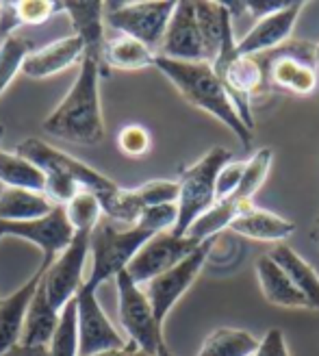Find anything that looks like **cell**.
<instances>
[{
	"instance_id": "cell-1",
	"label": "cell",
	"mask_w": 319,
	"mask_h": 356,
	"mask_svg": "<svg viewBox=\"0 0 319 356\" xmlns=\"http://www.w3.org/2000/svg\"><path fill=\"white\" fill-rule=\"evenodd\" d=\"M233 20L226 3H176L156 55L174 61L213 63L220 55L226 24Z\"/></svg>"
},
{
	"instance_id": "cell-2",
	"label": "cell",
	"mask_w": 319,
	"mask_h": 356,
	"mask_svg": "<svg viewBox=\"0 0 319 356\" xmlns=\"http://www.w3.org/2000/svg\"><path fill=\"white\" fill-rule=\"evenodd\" d=\"M100 76V63L90 57H83L79 67V79L42 124L46 135L72 141V144L81 146L100 144L104 139Z\"/></svg>"
},
{
	"instance_id": "cell-3",
	"label": "cell",
	"mask_w": 319,
	"mask_h": 356,
	"mask_svg": "<svg viewBox=\"0 0 319 356\" xmlns=\"http://www.w3.org/2000/svg\"><path fill=\"white\" fill-rule=\"evenodd\" d=\"M154 67L161 72L179 94L193 104L196 109L218 118L224 127L233 131L241 144L247 148L252 144V131L245 127L237 106L222 85L220 76L215 74L211 63H189V61H174L167 57L154 59Z\"/></svg>"
},
{
	"instance_id": "cell-4",
	"label": "cell",
	"mask_w": 319,
	"mask_h": 356,
	"mask_svg": "<svg viewBox=\"0 0 319 356\" xmlns=\"http://www.w3.org/2000/svg\"><path fill=\"white\" fill-rule=\"evenodd\" d=\"M215 74L220 76L226 92L233 98L241 120L247 129H254V118L250 109V100L254 96H261L268 92V79H265V70L259 61V57H245L237 52V42L233 35V20L224 29L222 48L218 59L211 63Z\"/></svg>"
},
{
	"instance_id": "cell-5",
	"label": "cell",
	"mask_w": 319,
	"mask_h": 356,
	"mask_svg": "<svg viewBox=\"0 0 319 356\" xmlns=\"http://www.w3.org/2000/svg\"><path fill=\"white\" fill-rule=\"evenodd\" d=\"M152 233L141 226H115L113 220L104 218L92 230L90 237V257H92V272L85 282L92 289H98L102 282L115 280L120 272H124L139 252Z\"/></svg>"
},
{
	"instance_id": "cell-6",
	"label": "cell",
	"mask_w": 319,
	"mask_h": 356,
	"mask_svg": "<svg viewBox=\"0 0 319 356\" xmlns=\"http://www.w3.org/2000/svg\"><path fill=\"white\" fill-rule=\"evenodd\" d=\"M233 159L226 148H213L208 150L200 161L185 168L179 176V220L172 233L176 237H185L189 226L196 222L204 211H208L218 202L215 198V181L220 170Z\"/></svg>"
},
{
	"instance_id": "cell-7",
	"label": "cell",
	"mask_w": 319,
	"mask_h": 356,
	"mask_svg": "<svg viewBox=\"0 0 319 356\" xmlns=\"http://www.w3.org/2000/svg\"><path fill=\"white\" fill-rule=\"evenodd\" d=\"M15 152L20 154V156H24V159H28V161H33L40 170H44V168H57V170L65 172L81 189L92 191L96 195L104 216L113 207L117 193L122 189L120 185H115L111 181L109 176L100 174L92 165L79 161V159L69 156L67 152L46 144V141H42L38 137H28V139L20 141V144L15 146Z\"/></svg>"
},
{
	"instance_id": "cell-8",
	"label": "cell",
	"mask_w": 319,
	"mask_h": 356,
	"mask_svg": "<svg viewBox=\"0 0 319 356\" xmlns=\"http://www.w3.org/2000/svg\"><path fill=\"white\" fill-rule=\"evenodd\" d=\"M256 57L265 70L270 89H282L293 96H309L317 89L315 46L306 42H287Z\"/></svg>"
},
{
	"instance_id": "cell-9",
	"label": "cell",
	"mask_w": 319,
	"mask_h": 356,
	"mask_svg": "<svg viewBox=\"0 0 319 356\" xmlns=\"http://www.w3.org/2000/svg\"><path fill=\"white\" fill-rule=\"evenodd\" d=\"M174 9L176 3H172V0H163V3L150 0V3L129 5L115 3L109 7L104 5V20L120 35H129V38L146 44L152 52H158Z\"/></svg>"
},
{
	"instance_id": "cell-10",
	"label": "cell",
	"mask_w": 319,
	"mask_h": 356,
	"mask_svg": "<svg viewBox=\"0 0 319 356\" xmlns=\"http://www.w3.org/2000/svg\"><path fill=\"white\" fill-rule=\"evenodd\" d=\"M117 284V313L120 324L129 332V341L137 343L141 350L156 354L163 341L161 324L154 319L152 305L141 284H137L126 270L115 276Z\"/></svg>"
},
{
	"instance_id": "cell-11",
	"label": "cell",
	"mask_w": 319,
	"mask_h": 356,
	"mask_svg": "<svg viewBox=\"0 0 319 356\" xmlns=\"http://www.w3.org/2000/svg\"><path fill=\"white\" fill-rule=\"evenodd\" d=\"M90 237L92 233L76 230L72 243L46 267L42 282H44L48 302L57 313H61L67 302H72L76 298V293L85 284L83 270H85L87 257H90Z\"/></svg>"
},
{
	"instance_id": "cell-12",
	"label": "cell",
	"mask_w": 319,
	"mask_h": 356,
	"mask_svg": "<svg viewBox=\"0 0 319 356\" xmlns=\"http://www.w3.org/2000/svg\"><path fill=\"white\" fill-rule=\"evenodd\" d=\"M98 289L83 284L76 293V324H79V356H94L100 352H115L126 346V337L115 330L98 302Z\"/></svg>"
},
{
	"instance_id": "cell-13",
	"label": "cell",
	"mask_w": 319,
	"mask_h": 356,
	"mask_svg": "<svg viewBox=\"0 0 319 356\" xmlns=\"http://www.w3.org/2000/svg\"><path fill=\"white\" fill-rule=\"evenodd\" d=\"M208 250H211V241L198 245L187 259L176 263L174 267H170L167 272L158 274L156 278H152L146 284L144 291H146L150 305H152L154 319L161 326H163L167 313L174 309L176 302H179L191 289L193 280H196L198 274L202 272L206 257H208Z\"/></svg>"
},
{
	"instance_id": "cell-14",
	"label": "cell",
	"mask_w": 319,
	"mask_h": 356,
	"mask_svg": "<svg viewBox=\"0 0 319 356\" xmlns=\"http://www.w3.org/2000/svg\"><path fill=\"white\" fill-rule=\"evenodd\" d=\"M198 245L202 243L189 237H176L172 230L156 233L139 248V252L133 257V261L126 267V274L144 287V284H148L158 274L167 272L170 267L187 259Z\"/></svg>"
},
{
	"instance_id": "cell-15",
	"label": "cell",
	"mask_w": 319,
	"mask_h": 356,
	"mask_svg": "<svg viewBox=\"0 0 319 356\" xmlns=\"http://www.w3.org/2000/svg\"><path fill=\"white\" fill-rule=\"evenodd\" d=\"M0 235L35 243L44 259L55 261L74 239V228L67 220L65 207H55L48 216L28 222H0Z\"/></svg>"
},
{
	"instance_id": "cell-16",
	"label": "cell",
	"mask_w": 319,
	"mask_h": 356,
	"mask_svg": "<svg viewBox=\"0 0 319 356\" xmlns=\"http://www.w3.org/2000/svg\"><path fill=\"white\" fill-rule=\"evenodd\" d=\"M302 9H304V3H289L285 9H280L268 17H261V20H256V24L237 42V52L245 57H256V55H265V52L280 48L282 44H287Z\"/></svg>"
},
{
	"instance_id": "cell-17",
	"label": "cell",
	"mask_w": 319,
	"mask_h": 356,
	"mask_svg": "<svg viewBox=\"0 0 319 356\" xmlns=\"http://www.w3.org/2000/svg\"><path fill=\"white\" fill-rule=\"evenodd\" d=\"M52 261L42 259L40 267L35 270V274L22 284V287H17L7 298H0V356H3L5 352H9L11 348L20 346V337H22L28 305H31L35 291H38L46 267Z\"/></svg>"
},
{
	"instance_id": "cell-18",
	"label": "cell",
	"mask_w": 319,
	"mask_h": 356,
	"mask_svg": "<svg viewBox=\"0 0 319 356\" xmlns=\"http://www.w3.org/2000/svg\"><path fill=\"white\" fill-rule=\"evenodd\" d=\"M83 55H85L83 40L79 35H69V38L35 48L22 65V74H26L28 79H48L81 61Z\"/></svg>"
},
{
	"instance_id": "cell-19",
	"label": "cell",
	"mask_w": 319,
	"mask_h": 356,
	"mask_svg": "<svg viewBox=\"0 0 319 356\" xmlns=\"http://www.w3.org/2000/svg\"><path fill=\"white\" fill-rule=\"evenodd\" d=\"M59 11L69 15L74 26V35L83 40L85 55L100 63L104 72V3H59Z\"/></svg>"
},
{
	"instance_id": "cell-20",
	"label": "cell",
	"mask_w": 319,
	"mask_h": 356,
	"mask_svg": "<svg viewBox=\"0 0 319 356\" xmlns=\"http://www.w3.org/2000/svg\"><path fill=\"white\" fill-rule=\"evenodd\" d=\"M230 230H235L237 235H243L254 241H270V243H282L287 237L295 233V224L270 213L265 209H259L256 204L250 207L245 213L233 222Z\"/></svg>"
},
{
	"instance_id": "cell-21",
	"label": "cell",
	"mask_w": 319,
	"mask_h": 356,
	"mask_svg": "<svg viewBox=\"0 0 319 356\" xmlns=\"http://www.w3.org/2000/svg\"><path fill=\"white\" fill-rule=\"evenodd\" d=\"M256 278L261 284V291L270 305L285 309H309L304 296L295 289V284L270 254L256 261Z\"/></svg>"
},
{
	"instance_id": "cell-22",
	"label": "cell",
	"mask_w": 319,
	"mask_h": 356,
	"mask_svg": "<svg viewBox=\"0 0 319 356\" xmlns=\"http://www.w3.org/2000/svg\"><path fill=\"white\" fill-rule=\"evenodd\" d=\"M59 315L61 313H57L55 309H52L50 302H48L44 282H40V287H38V291H35L31 305H28V311H26L24 328H22V337H20V346H26V348H48L52 334H55V330H57Z\"/></svg>"
},
{
	"instance_id": "cell-23",
	"label": "cell",
	"mask_w": 319,
	"mask_h": 356,
	"mask_svg": "<svg viewBox=\"0 0 319 356\" xmlns=\"http://www.w3.org/2000/svg\"><path fill=\"white\" fill-rule=\"evenodd\" d=\"M270 257L280 265V270L289 276V280L295 284V289L304 296L309 309L319 311V274L300 257L291 245L278 243L272 248Z\"/></svg>"
},
{
	"instance_id": "cell-24",
	"label": "cell",
	"mask_w": 319,
	"mask_h": 356,
	"mask_svg": "<svg viewBox=\"0 0 319 356\" xmlns=\"http://www.w3.org/2000/svg\"><path fill=\"white\" fill-rule=\"evenodd\" d=\"M250 207H254V202L247 204V202H239V200H233V198L218 200L215 204H213L208 211H204L202 216L189 226L185 237L198 241V243H206L215 235H220L224 228L233 226V222Z\"/></svg>"
},
{
	"instance_id": "cell-25",
	"label": "cell",
	"mask_w": 319,
	"mask_h": 356,
	"mask_svg": "<svg viewBox=\"0 0 319 356\" xmlns=\"http://www.w3.org/2000/svg\"><path fill=\"white\" fill-rule=\"evenodd\" d=\"M104 70H124V72H137L154 65L156 52H152L146 44H141L129 35H117L104 44Z\"/></svg>"
},
{
	"instance_id": "cell-26",
	"label": "cell",
	"mask_w": 319,
	"mask_h": 356,
	"mask_svg": "<svg viewBox=\"0 0 319 356\" xmlns=\"http://www.w3.org/2000/svg\"><path fill=\"white\" fill-rule=\"evenodd\" d=\"M57 11L59 3H50V0H26V3L0 5V40L15 35V31L20 26L44 24Z\"/></svg>"
},
{
	"instance_id": "cell-27",
	"label": "cell",
	"mask_w": 319,
	"mask_h": 356,
	"mask_svg": "<svg viewBox=\"0 0 319 356\" xmlns=\"http://www.w3.org/2000/svg\"><path fill=\"white\" fill-rule=\"evenodd\" d=\"M55 209L44 193L9 189L0 191V222H28L44 218Z\"/></svg>"
},
{
	"instance_id": "cell-28",
	"label": "cell",
	"mask_w": 319,
	"mask_h": 356,
	"mask_svg": "<svg viewBox=\"0 0 319 356\" xmlns=\"http://www.w3.org/2000/svg\"><path fill=\"white\" fill-rule=\"evenodd\" d=\"M0 183L9 189L46 193V174L17 152L0 150Z\"/></svg>"
},
{
	"instance_id": "cell-29",
	"label": "cell",
	"mask_w": 319,
	"mask_h": 356,
	"mask_svg": "<svg viewBox=\"0 0 319 356\" xmlns=\"http://www.w3.org/2000/svg\"><path fill=\"white\" fill-rule=\"evenodd\" d=\"M256 348L254 334L239 328H218L204 339L198 356H252Z\"/></svg>"
},
{
	"instance_id": "cell-30",
	"label": "cell",
	"mask_w": 319,
	"mask_h": 356,
	"mask_svg": "<svg viewBox=\"0 0 319 356\" xmlns=\"http://www.w3.org/2000/svg\"><path fill=\"white\" fill-rule=\"evenodd\" d=\"M33 52V42L20 35H9L0 40V96L13 83L15 74L22 72L26 57Z\"/></svg>"
},
{
	"instance_id": "cell-31",
	"label": "cell",
	"mask_w": 319,
	"mask_h": 356,
	"mask_svg": "<svg viewBox=\"0 0 319 356\" xmlns=\"http://www.w3.org/2000/svg\"><path fill=\"white\" fill-rule=\"evenodd\" d=\"M272 159H274V154L270 148L256 150L250 161H245V172L241 178V185L233 195H230V198L239 200V202H247V204L254 202L256 191L261 189V185L265 183V178H268V174H270Z\"/></svg>"
},
{
	"instance_id": "cell-32",
	"label": "cell",
	"mask_w": 319,
	"mask_h": 356,
	"mask_svg": "<svg viewBox=\"0 0 319 356\" xmlns=\"http://www.w3.org/2000/svg\"><path fill=\"white\" fill-rule=\"evenodd\" d=\"M79 324H76V300L67 302L59 315L57 330L48 343V356H79Z\"/></svg>"
},
{
	"instance_id": "cell-33",
	"label": "cell",
	"mask_w": 319,
	"mask_h": 356,
	"mask_svg": "<svg viewBox=\"0 0 319 356\" xmlns=\"http://www.w3.org/2000/svg\"><path fill=\"white\" fill-rule=\"evenodd\" d=\"M65 213L67 220L72 224L74 233L76 230H85V233H92V230L98 226L100 216H102V207L98 202V198L92 191L81 189L72 200L65 204Z\"/></svg>"
},
{
	"instance_id": "cell-34",
	"label": "cell",
	"mask_w": 319,
	"mask_h": 356,
	"mask_svg": "<svg viewBox=\"0 0 319 356\" xmlns=\"http://www.w3.org/2000/svg\"><path fill=\"white\" fill-rule=\"evenodd\" d=\"M176 220H179V207H176V202H167V204H156V207L146 209L139 216L137 226L146 228L148 233L156 235V233L174 230Z\"/></svg>"
},
{
	"instance_id": "cell-35",
	"label": "cell",
	"mask_w": 319,
	"mask_h": 356,
	"mask_svg": "<svg viewBox=\"0 0 319 356\" xmlns=\"http://www.w3.org/2000/svg\"><path fill=\"white\" fill-rule=\"evenodd\" d=\"M117 146L124 154H129L133 159H139L148 154L150 146H152V139H150V133L139 127V124H129V127H124L117 135Z\"/></svg>"
},
{
	"instance_id": "cell-36",
	"label": "cell",
	"mask_w": 319,
	"mask_h": 356,
	"mask_svg": "<svg viewBox=\"0 0 319 356\" xmlns=\"http://www.w3.org/2000/svg\"><path fill=\"white\" fill-rule=\"evenodd\" d=\"M243 172H245V161H233V159L220 170L218 181H215V198L218 200L230 198V195L239 189Z\"/></svg>"
},
{
	"instance_id": "cell-37",
	"label": "cell",
	"mask_w": 319,
	"mask_h": 356,
	"mask_svg": "<svg viewBox=\"0 0 319 356\" xmlns=\"http://www.w3.org/2000/svg\"><path fill=\"white\" fill-rule=\"evenodd\" d=\"M252 356H291L287 350V341L278 328H272L265 332V337L259 341V348Z\"/></svg>"
},
{
	"instance_id": "cell-38",
	"label": "cell",
	"mask_w": 319,
	"mask_h": 356,
	"mask_svg": "<svg viewBox=\"0 0 319 356\" xmlns=\"http://www.w3.org/2000/svg\"><path fill=\"white\" fill-rule=\"evenodd\" d=\"M287 5L289 3H243V9L252 17H256V20H261V17H268L280 9H285Z\"/></svg>"
},
{
	"instance_id": "cell-39",
	"label": "cell",
	"mask_w": 319,
	"mask_h": 356,
	"mask_svg": "<svg viewBox=\"0 0 319 356\" xmlns=\"http://www.w3.org/2000/svg\"><path fill=\"white\" fill-rule=\"evenodd\" d=\"M3 356H48V348H26V346H15Z\"/></svg>"
},
{
	"instance_id": "cell-40",
	"label": "cell",
	"mask_w": 319,
	"mask_h": 356,
	"mask_svg": "<svg viewBox=\"0 0 319 356\" xmlns=\"http://www.w3.org/2000/svg\"><path fill=\"white\" fill-rule=\"evenodd\" d=\"M120 356H156V354H152V352H146V350H141V348H139L137 343L129 341L126 346L122 348Z\"/></svg>"
},
{
	"instance_id": "cell-41",
	"label": "cell",
	"mask_w": 319,
	"mask_h": 356,
	"mask_svg": "<svg viewBox=\"0 0 319 356\" xmlns=\"http://www.w3.org/2000/svg\"><path fill=\"white\" fill-rule=\"evenodd\" d=\"M156 356H174V354L170 352V348L165 346V341H161V346H158V350H156Z\"/></svg>"
},
{
	"instance_id": "cell-42",
	"label": "cell",
	"mask_w": 319,
	"mask_h": 356,
	"mask_svg": "<svg viewBox=\"0 0 319 356\" xmlns=\"http://www.w3.org/2000/svg\"><path fill=\"white\" fill-rule=\"evenodd\" d=\"M315 63H317V70H319V44L315 46Z\"/></svg>"
},
{
	"instance_id": "cell-43",
	"label": "cell",
	"mask_w": 319,
	"mask_h": 356,
	"mask_svg": "<svg viewBox=\"0 0 319 356\" xmlns=\"http://www.w3.org/2000/svg\"><path fill=\"white\" fill-rule=\"evenodd\" d=\"M3 133H5V131H0V139H3Z\"/></svg>"
},
{
	"instance_id": "cell-44",
	"label": "cell",
	"mask_w": 319,
	"mask_h": 356,
	"mask_svg": "<svg viewBox=\"0 0 319 356\" xmlns=\"http://www.w3.org/2000/svg\"><path fill=\"white\" fill-rule=\"evenodd\" d=\"M0 131H5V129H3V124H0Z\"/></svg>"
},
{
	"instance_id": "cell-45",
	"label": "cell",
	"mask_w": 319,
	"mask_h": 356,
	"mask_svg": "<svg viewBox=\"0 0 319 356\" xmlns=\"http://www.w3.org/2000/svg\"><path fill=\"white\" fill-rule=\"evenodd\" d=\"M0 239H3V235H0Z\"/></svg>"
}]
</instances>
